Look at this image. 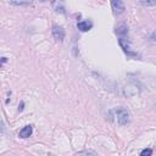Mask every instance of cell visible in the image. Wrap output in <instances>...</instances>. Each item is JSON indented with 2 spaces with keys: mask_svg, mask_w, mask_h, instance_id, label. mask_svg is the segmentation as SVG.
<instances>
[{
  "mask_svg": "<svg viewBox=\"0 0 156 156\" xmlns=\"http://www.w3.org/2000/svg\"><path fill=\"white\" fill-rule=\"evenodd\" d=\"M115 114H116V117H117V122L118 124L121 126H124V124H127L129 121H131V115L128 112V110L123 107H120L117 110H115Z\"/></svg>",
  "mask_w": 156,
  "mask_h": 156,
  "instance_id": "cell-1",
  "label": "cell"
},
{
  "mask_svg": "<svg viewBox=\"0 0 156 156\" xmlns=\"http://www.w3.org/2000/svg\"><path fill=\"white\" fill-rule=\"evenodd\" d=\"M118 43H120V45H121V48L123 49V51L126 53L128 56H137V55H138L137 53H134V51L131 50V45H129L128 39H126V38H120V39H118Z\"/></svg>",
  "mask_w": 156,
  "mask_h": 156,
  "instance_id": "cell-2",
  "label": "cell"
},
{
  "mask_svg": "<svg viewBox=\"0 0 156 156\" xmlns=\"http://www.w3.org/2000/svg\"><path fill=\"white\" fill-rule=\"evenodd\" d=\"M53 36L56 40L59 42H62L65 38V29L62 28L61 26H53Z\"/></svg>",
  "mask_w": 156,
  "mask_h": 156,
  "instance_id": "cell-3",
  "label": "cell"
},
{
  "mask_svg": "<svg viewBox=\"0 0 156 156\" xmlns=\"http://www.w3.org/2000/svg\"><path fill=\"white\" fill-rule=\"evenodd\" d=\"M111 6L114 10L115 15H121L122 12H124V3L121 1V0H115V1H111Z\"/></svg>",
  "mask_w": 156,
  "mask_h": 156,
  "instance_id": "cell-4",
  "label": "cell"
},
{
  "mask_svg": "<svg viewBox=\"0 0 156 156\" xmlns=\"http://www.w3.org/2000/svg\"><path fill=\"white\" fill-rule=\"evenodd\" d=\"M77 26H78V29H79L81 32H88V30L91 29L93 23L90 21H79L77 23Z\"/></svg>",
  "mask_w": 156,
  "mask_h": 156,
  "instance_id": "cell-5",
  "label": "cell"
},
{
  "mask_svg": "<svg viewBox=\"0 0 156 156\" xmlns=\"http://www.w3.org/2000/svg\"><path fill=\"white\" fill-rule=\"evenodd\" d=\"M32 133H33V127L29 124V126H26L20 131V137L21 138H28V137L32 135Z\"/></svg>",
  "mask_w": 156,
  "mask_h": 156,
  "instance_id": "cell-6",
  "label": "cell"
},
{
  "mask_svg": "<svg viewBox=\"0 0 156 156\" xmlns=\"http://www.w3.org/2000/svg\"><path fill=\"white\" fill-rule=\"evenodd\" d=\"M53 7L56 12H60V13H65V7H64V4H62L61 1H54L53 4Z\"/></svg>",
  "mask_w": 156,
  "mask_h": 156,
  "instance_id": "cell-7",
  "label": "cell"
},
{
  "mask_svg": "<svg viewBox=\"0 0 156 156\" xmlns=\"http://www.w3.org/2000/svg\"><path fill=\"white\" fill-rule=\"evenodd\" d=\"M116 34L120 36V38H124V36H127L128 34V28L127 26H121L116 29Z\"/></svg>",
  "mask_w": 156,
  "mask_h": 156,
  "instance_id": "cell-8",
  "label": "cell"
},
{
  "mask_svg": "<svg viewBox=\"0 0 156 156\" xmlns=\"http://www.w3.org/2000/svg\"><path fill=\"white\" fill-rule=\"evenodd\" d=\"M74 156H98L97 154H94V152H91V151H79V152H77Z\"/></svg>",
  "mask_w": 156,
  "mask_h": 156,
  "instance_id": "cell-9",
  "label": "cell"
},
{
  "mask_svg": "<svg viewBox=\"0 0 156 156\" xmlns=\"http://www.w3.org/2000/svg\"><path fill=\"white\" fill-rule=\"evenodd\" d=\"M11 5H16V6H25V5H30L29 1H10Z\"/></svg>",
  "mask_w": 156,
  "mask_h": 156,
  "instance_id": "cell-10",
  "label": "cell"
},
{
  "mask_svg": "<svg viewBox=\"0 0 156 156\" xmlns=\"http://www.w3.org/2000/svg\"><path fill=\"white\" fill-rule=\"evenodd\" d=\"M138 5H143V6H154L156 5V1H138Z\"/></svg>",
  "mask_w": 156,
  "mask_h": 156,
  "instance_id": "cell-11",
  "label": "cell"
},
{
  "mask_svg": "<svg viewBox=\"0 0 156 156\" xmlns=\"http://www.w3.org/2000/svg\"><path fill=\"white\" fill-rule=\"evenodd\" d=\"M152 155V149L148 148V149H144L142 152H140V156H151Z\"/></svg>",
  "mask_w": 156,
  "mask_h": 156,
  "instance_id": "cell-12",
  "label": "cell"
},
{
  "mask_svg": "<svg viewBox=\"0 0 156 156\" xmlns=\"http://www.w3.org/2000/svg\"><path fill=\"white\" fill-rule=\"evenodd\" d=\"M151 39H152V40H156V33H154V34L151 36Z\"/></svg>",
  "mask_w": 156,
  "mask_h": 156,
  "instance_id": "cell-13",
  "label": "cell"
},
{
  "mask_svg": "<svg viewBox=\"0 0 156 156\" xmlns=\"http://www.w3.org/2000/svg\"><path fill=\"white\" fill-rule=\"evenodd\" d=\"M5 62H6V57H3L1 59V64H5Z\"/></svg>",
  "mask_w": 156,
  "mask_h": 156,
  "instance_id": "cell-14",
  "label": "cell"
},
{
  "mask_svg": "<svg viewBox=\"0 0 156 156\" xmlns=\"http://www.w3.org/2000/svg\"><path fill=\"white\" fill-rule=\"evenodd\" d=\"M23 110V103H21V107H20V111H22Z\"/></svg>",
  "mask_w": 156,
  "mask_h": 156,
  "instance_id": "cell-15",
  "label": "cell"
}]
</instances>
